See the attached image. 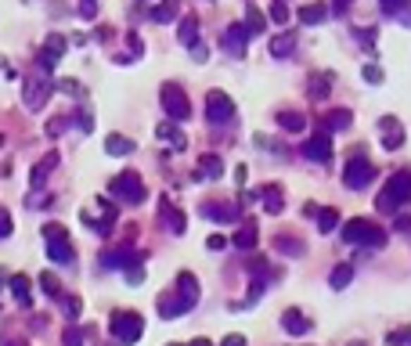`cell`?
I'll list each match as a JSON object with an SVG mask.
<instances>
[{
    "label": "cell",
    "instance_id": "obj_25",
    "mask_svg": "<svg viewBox=\"0 0 411 346\" xmlns=\"http://www.w3.org/2000/svg\"><path fill=\"white\" fill-rule=\"evenodd\" d=\"M177 40H180L188 51H192V47L199 44V18H192V15H188V18L177 25Z\"/></svg>",
    "mask_w": 411,
    "mask_h": 346
},
{
    "label": "cell",
    "instance_id": "obj_2",
    "mask_svg": "<svg viewBox=\"0 0 411 346\" xmlns=\"http://www.w3.org/2000/svg\"><path fill=\"white\" fill-rule=\"evenodd\" d=\"M339 235L346 245H361V249H383L386 245V231L372 224V220L364 216H354V220H346V224H339Z\"/></svg>",
    "mask_w": 411,
    "mask_h": 346
},
{
    "label": "cell",
    "instance_id": "obj_56",
    "mask_svg": "<svg viewBox=\"0 0 411 346\" xmlns=\"http://www.w3.org/2000/svg\"><path fill=\"white\" fill-rule=\"evenodd\" d=\"M0 346H22V342H15V339H0Z\"/></svg>",
    "mask_w": 411,
    "mask_h": 346
},
{
    "label": "cell",
    "instance_id": "obj_54",
    "mask_svg": "<svg viewBox=\"0 0 411 346\" xmlns=\"http://www.w3.org/2000/svg\"><path fill=\"white\" fill-rule=\"evenodd\" d=\"M350 4H354V0H336V11H346Z\"/></svg>",
    "mask_w": 411,
    "mask_h": 346
},
{
    "label": "cell",
    "instance_id": "obj_15",
    "mask_svg": "<svg viewBox=\"0 0 411 346\" xmlns=\"http://www.w3.org/2000/svg\"><path fill=\"white\" fill-rule=\"evenodd\" d=\"M159 220L166 224V231H170V235H184V231H188V216H184L170 199H159Z\"/></svg>",
    "mask_w": 411,
    "mask_h": 346
},
{
    "label": "cell",
    "instance_id": "obj_44",
    "mask_svg": "<svg viewBox=\"0 0 411 346\" xmlns=\"http://www.w3.org/2000/svg\"><path fill=\"white\" fill-rule=\"evenodd\" d=\"M54 87H58V90H66V94H73V98H83V87H80L76 80H58Z\"/></svg>",
    "mask_w": 411,
    "mask_h": 346
},
{
    "label": "cell",
    "instance_id": "obj_31",
    "mask_svg": "<svg viewBox=\"0 0 411 346\" xmlns=\"http://www.w3.org/2000/svg\"><path fill=\"white\" fill-rule=\"evenodd\" d=\"M278 127L286 134H300L307 127V119H303V112H278Z\"/></svg>",
    "mask_w": 411,
    "mask_h": 346
},
{
    "label": "cell",
    "instance_id": "obj_26",
    "mask_svg": "<svg viewBox=\"0 0 411 346\" xmlns=\"http://www.w3.org/2000/svg\"><path fill=\"white\" fill-rule=\"evenodd\" d=\"M274 249H278V253H286V257H293V260L307 253L303 238H289V235H278V238H274Z\"/></svg>",
    "mask_w": 411,
    "mask_h": 346
},
{
    "label": "cell",
    "instance_id": "obj_32",
    "mask_svg": "<svg viewBox=\"0 0 411 346\" xmlns=\"http://www.w3.org/2000/svg\"><path fill=\"white\" fill-rule=\"evenodd\" d=\"M293 51H296V37L293 33H281V37L271 40V54L274 58H293Z\"/></svg>",
    "mask_w": 411,
    "mask_h": 346
},
{
    "label": "cell",
    "instance_id": "obj_24",
    "mask_svg": "<svg viewBox=\"0 0 411 346\" xmlns=\"http://www.w3.org/2000/svg\"><path fill=\"white\" fill-rule=\"evenodd\" d=\"M199 177L202 180H220L224 177V159H220V155H202L199 159Z\"/></svg>",
    "mask_w": 411,
    "mask_h": 346
},
{
    "label": "cell",
    "instance_id": "obj_8",
    "mask_svg": "<svg viewBox=\"0 0 411 346\" xmlns=\"http://www.w3.org/2000/svg\"><path fill=\"white\" fill-rule=\"evenodd\" d=\"M231 119H235V101L224 90H209L206 94V123H213V127H228Z\"/></svg>",
    "mask_w": 411,
    "mask_h": 346
},
{
    "label": "cell",
    "instance_id": "obj_19",
    "mask_svg": "<svg viewBox=\"0 0 411 346\" xmlns=\"http://www.w3.org/2000/svg\"><path fill=\"white\" fill-rule=\"evenodd\" d=\"M249 29L245 25H228V33H224V47L235 54V58H242L245 54V44H249Z\"/></svg>",
    "mask_w": 411,
    "mask_h": 346
},
{
    "label": "cell",
    "instance_id": "obj_12",
    "mask_svg": "<svg viewBox=\"0 0 411 346\" xmlns=\"http://www.w3.org/2000/svg\"><path fill=\"white\" fill-rule=\"evenodd\" d=\"M51 90H54V83H44V80H29L25 87H22V105L25 109H44L47 105V98H51Z\"/></svg>",
    "mask_w": 411,
    "mask_h": 346
},
{
    "label": "cell",
    "instance_id": "obj_45",
    "mask_svg": "<svg viewBox=\"0 0 411 346\" xmlns=\"http://www.w3.org/2000/svg\"><path fill=\"white\" fill-rule=\"evenodd\" d=\"M66 321H80V299L66 296Z\"/></svg>",
    "mask_w": 411,
    "mask_h": 346
},
{
    "label": "cell",
    "instance_id": "obj_14",
    "mask_svg": "<svg viewBox=\"0 0 411 346\" xmlns=\"http://www.w3.org/2000/svg\"><path fill=\"white\" fill-rule=\"evenodd\" d=\"M66 47H69V40L66 37H58V33H51L47 40H44V51H40V69L44 73H51L54 66H58V61H61V54H66Z\"/></svg>",
    "mask_w": 411,
    "mask_h": 346
},
{
    "label": "cell",
    "instance_id": "obj_47",
    "mask_svg": "<svg viewBox=\"0 0 411 346\" xmlns=\"http://www.w3.org/2000/svg\"><path fill=\"white\" fill-rule=\"evenodd\" d=\"M411 339V328H397V332H390V346H404Z\"/></svg>",
    "mask_w": 411,
    "mask_h": 346
},
{
    "label": "cell",
    "instance_id": "obj_10",
    "mask_svg": "<svg viewBox=\"0 0 411 346\" xmlns=\"http://www.w3.org/2000/svg\"><path fill=\"white\" fill-rule=\"evenodd\" d=\"M173 296H177V303H180L184 314H192L195 303H199V278L192 271H180L177 281H173Z\"/></svg>",
    "mask_w": 411,
    "mask_h": 346
},
{
    "label": "cell",
    "instance_id": "obj_49",
    "mask_svg": "<svg viewBox=\"0 0 411 346\" xmlns=\"http://www.w3.org/2000/svg\"><path fill=\"white\" fill-rule=\"evenodd\" d=\"M94 11H98V0H83V4H80V15L83 18H94Z\"/></svg>",
    "mask_w": 411,
    "mask_h": 346
},
{
    "label": "cell",
    "instance_id": "obj_20",
    "mask_svg": "<svg viewBox=\"0 0 411 346\" xmlns=\"http://www.w3.org/2000/svg\"><path fill=\"white\" fill-rule=\"evenodd\" d=\"M202 216L206 220H216V224H231L238 216V206H228V202H202Z\"/></svg>",
    "mask_w": 411,
    "mask_h": 346
},
{
    "label": "cell",
    "instance_id": "obj_6",
    "mask_svg": "<svg viewBox=\"0 0 411 346\" xmlns=\"http://www.w3.org/2000/svg\"><path fill=\"white\" fill-rule=\"evenodd\" d=\"M109 187H112V195H116L119 202H126V206H141V202H145V180H141L137 170H123Z\"/></svg>",
    "mask_w": 411,
    "mask_h": 346
},
{
    "label": "cell",
    "instance_id": "obj_13",
    "mask_svg": "<svg viewBox=\"0 0 411 346\" xmlns=\"http://www.w3.org/2000/svg\"><path fill=\"white\" fill-rule=\"evenodd\" d=\"M303 155L310 163H329L332 159V134L329 130H318L307 144H303Z\"/></svg>",
    "mask_w": 411,
    "mask_h": 346
},
{
    "label": "cell",
    "instance_id": "obj_39",
    "mask_svg": "<svg viewBox=\"0 0 411 346\" xmlns=\"http://www.w3.org/2000/svg\"><path fill=\"white\" fill-rule=\"evenodd\" d=\"M310 98H314V101H318V98H329V76H325V80H321V76L310 80Z\"/></svg>",
    "mask_w": 411,
    "mask_h": 346
},
{
    "label": "cell",
    "instance_id": "obj_35",
    "mask_svg": "<svg viewBox=\"0 0 411 346\" xmlns=\"http://www.w3.org/2000/svg\"><path fill=\"white\" fill-rule=\"evenodd\" d=\"M314 216H318V231H321V235H332V231L339 228V213H336L332 206L318 209V213H314Z\"/></svg>",
    "mask_w": 411,
    "mask_h": 346
},
{
    "label": "cell",
    "instance_id": "obj_51",
    "mask_svg": "<svg viewBox=\"0 0 411 346\" xmlns=\"http://www.w3.org/2000/svg\"><path fill=\"white\" fill-rule=\"evenodd\" d=\"M206 245H209V249H224V245H228V238H224V235H209V242H206Z\"/></svg>",
    "mask_w": 411,
    "mask_h": 346
},
{
    "label": "cell",
    "instance_id": "obj_48",
    "mask_svg": "<svg viewBox=\"0 0 411 346\" xmlns=\"http://www.w3.org/2000/svg\"><path fill=\"white\" fill-rule=\"evenodd\" d=\"M76 123H80V130H87V134L94 130V116L90 112H76Z\"/></svg>",
    "mask_w": 411,
    "mask_h": 346
},
{
    "label": "cell",
    "instance_id": "obj_40",
    "mask_svg": "<svg viewBox=\"0 0 411 346\" xmlns=\"http://www.w3.org/2000/svg\"><path fill=\"white\" fill-rule=\"evenodd\" d=\"M66 130H69V119H66V116H54V119L47 123V137H61Z\"/></svg>",
    "mask_w": 411,
    "mask_h": 346
},
{
    "label": "cell",
    "instance_id": "obj_33",
    "mask_svg": "<svg viewBox=\"0 0 411 346\" xmlns=\"http://www.w3.org/2000/svg\"><path fill=\"white\" fill-rule=\"evenodd\" d=\"M329 18V8L325 4H307V8H300V22L303 25H321Z\"/></svg>",
    "mask_w": 411,
    "mask_h": 346
},
{
    "label": "cell",
    "instance_id": "obj_37",
    "mask_svg": "<svg viewBox=\"0 0 411 346\" xmlns=\"http://www.w3.org/2000/svg\"><path fill=\"white\" fill-rule=\"evenodd\" d=\"M90 335V328H66V335H61V346H83Z\"/></svg>",
    "mask_w": 411,
    "mask_h": 346
},
{
    "label": "cell",
    "instance_id": "obj_27",
    "mask_svg": "<svg viewBox=\"0 0 411 346\" xmlns=\"http://www.w3.org/2000/svg\"><path fill=\"white\" fill-rule=\"evenodd\" d=\"M257 238H260L257 224H245V228H238V231H235L231 245H235V249H242V253H245V249H252V245H257Z\"/></svg>",
    "mask_w": 411,
    "mask_h": 346
},
{
    "label": "cell",
    "instance_id": "obj_16",
    "mask_svg": "<svg viewBox=\"0 0 411 346\" xmlns=\"http://www.w3.org/2000/svg\"><path fill=\"white\" fill-rule=\"evenodd\" d=\"M58 163H61V155H58V152H47L44 159L33 166V173H29V187H33V192H40V187L51 180V173H54V166H58Z\"/></svg>",
    "mask_w": 411,
    "mask_h": 346
},
{
    "label": "cell",
    "instance_id": "obj_1",
    "mask_svg": "<svg viewBox=\"0 0 411 346\" xmlns=\"http://www.w3.org/2000/svg\"><path fill=\"white\" fill-rule=\"evenodd\" d=\"M411 202V166H400L386 184H383V192H379L375 199V209L379 213H397L400 206Z\"/></svg>",
    "mask_w": 411,
    "mask_h": 346
},
{
    "label": "cell",
    "instance_id": "obj_53",
    "mask_svg": "<svg viewBox=\"0 0 411 346\" xmlns=\"http://www.w3.org/2000/svg\"><path fill=\"white\" fill-rule=\"evenodd\" d=\"M235 184H238V187L245 184V166H238V170H235Z\"/></svg>",
    "mask_w": 411,
    "mask_h": 346
},
{
    "label": "cell",
    "instance_id": "obj_55",
    "mask_svg": "<svg viewBox=\"0 0 411 346\" xmlns=\"http://www.w3.org/2000/svg\"><path fill=\"white\" fill-rule=\"evenodd\" d=\"M188 346H213V342H209V339H192Z\"/></svg>",
    "mask_w": 411,
    "mask_h": 346
},
{
    "label": "cell",
    "instance_id": "obj_41",
    "mask_svg": "<svg viewBox=\"0 0 411 346\" xmlns=\"http://www.w3.org/2000/svg\"><path fill=\"white\" fill-rule=\"evenodd\" d=\"M278 25H286L289 22V8H286V0H274V4H271V11H267Z\"/></svg>",
    "mask_w": 411,
    "mask_h": 346
},
{
    "label": "cell",
    "instance_id": "obj_18",
    "mask_svg": "<svg viewBox=\"0 0 411 346\" xmlns=\"http://www.w3.org/2000/svg\"><path fill=\"white\" fill-rule=\"evenodd\" d=\"M286 192H281V184H264L260 192H257V199L264 202V209L271 213V216H278L281 209H286V199H281Z\"/></svg>",
    "mask_w": 411,
    "mask_h": 346
},
{
    "label": "cell",
    "instance_id": "obj_46",
    "mask_svg": "<svg viewBox=\"0 0 411 346\" xmlns=\"http://www.w3.org/2000/svg\"><path fill=\"white\" fill-rule=\"evenodd\" d=\"M11 231H15V228H11V213L0 206V238H11Z\"/></svg>",
    "mask_w": 411,
    "mask_h": 346
},
{
    "label": "cell",
    "instance_id": "obj_9",
    "mask_svg": "<svg viewBox=\"0 0 411 346\" xmlns=\"http://www.w3.org/2000/svg\"><path fill=\"white\" fill-rule=\"evenodd\" d=\"M372 180H375V166L364 159V155H354V159L346 163V170H343V184L350 187V192H364Z\"/></svg>",
    "mask_w": 411,
    "mask_h": 346
},
{
    "label": "cell",
    "instance_id": "obj_21",
    "mask_svg": "<svg viewBox=\"0 0 411 346\" xmlns=\"http://www.w3.org/2000/svg\"><path fill=\"white\" fill-rule=\"evenodd\" d=\"M281 328L289 335H307L314 325H310V318H303V310H286L281 314Z\"/></svg>",
    "mask_w": 411,
    "mask_h": 346
},
{
    "label": "cell",
    "instance_id": "obj_4",
    "mask_svg": "<svg viewBox=\"0 0 411 346\" xmlns=\"http://www.w3.org/2000/svg\"><path fill=\"white\" fill-rule=\"evenodd\" d=\"M102 264L105 267H119L126 274L130 285H141V274H145V257L130 253V249H105L102 253Z\"/></svg>",
    "mask_w": 411,
    "mask_h": 346
},
{
    "label": "cell",
    "instance_id": "obj_36",
    "mask_svg": "<svg viewBox=\"0 0 411 346\" xmlns=\"http://www.w3.org/2000/svg\"><path fill=\"white\" fill-rule=\"evenodd\" d=\"M264 25H267V15H260L257 8H249V15H245V29H249V33H252V37L264 33Z\"/></svg>",
    "mask_w": 411,
    "mask_h": 346
},
{
    "label": "cell",
    "instance_id": "obj_23",
    "mask_svg": "<svg viewBox=\"0 0 411 346\" xmlns=\"http://www.w3.org/2000/svg\"><path fill=\"white\" fill-rule=\"evenodd\" d=\"M8 285H11V296L18 299V307H33V289H29V278L25 274H11Z\"/></svg>",
    "mask_w": 411,
    "mask_h": 346
},
{
    "label": "cell",
    "instance_id": "obj_5",
    "mask_svg": "<svg viewBox=\"0 0 411 346\" xmlns=\"http://www.w3.org/2000/svg\"><path fill=\"white\" fill-rule=\"evenodd\" d=\"M44 238H47V260L51 264H61V267H69L76 260V249L66 235V228H58V224H47L44 228Z\"/></svg>",
    "mask_w": 411,
    "mask_h": 346
},
{
    "label": "cell",
    "instance_id": "obj_29",
    "mask_svg": "<svg viewBox=\"0 0 411 346\" xmlns=\"http://www.w3.org/2000/svg\"><path fill=\"white\" fill-rule=\"evenodd\" d=\"M134 141L130 137H123V134H109V141H105V152L109 155H134Z\"/></svg>",
    "mask_w": 411,
    "mask_h": 346
},
{
    "label": "cell",
    "instance_id": "obj_34",
    "mask_svg": "<svg viewBox=\"0 0 411 346\" xmlns=\"http://www.w3.org/2000/svg\"><path fill=\"white\" fill-rule=\"evenodd\" d=\"M350 281H354V267H350V264H339V267L332 271V278H329V285H332L336 292H343Z\"/></svg>",
    "mask_w": 411,
    "mask_h": 346
},
{
    "label": "cell",
    "instance_id": "obj_17",
    "mask_svg": "<svg viewBox=\"0 0 411 346\" xmlns=\"http://www.w3.org/2000/svg\"><path fill=\"white\" fill-rule=\"evenodd\" d=\"M155 137H159L163 144H170V148H177V152H184V148H188V134L177 127V119L159 123V127H155Z\"/></svg>",
    "mask_w": 411,
    "mask_h": 346
},
{
    "label": "cell",
    "instance_id": "obj_50",
    "mask_svg": "<svg viewBox=\"0 0 411 346\" xmlns=\"http://www.w3.org/2000/svg\"><path fill=\"white\" fill-rule=\"evenodd\" d=\"M220 346H245V335H224V339H220Z\"/></svg>",
    "mask_w": 411,
    "mask_h": 346
},
{
    "label": "cell",
    "instance_id": "obj_28",
    "mask_svg": "<svg viewBox=\"0 0 411 346\" xmlns=\"http://www.w3.org/2000/svg\"><path fill=\"white\" fill-rule=\"evenodd\" d=\"M159 318H166V321H173V318H184V310H180V303H177L173 289L159 296Z\"/></svg>",
    "mask_w": 411,
    "mask_h": 346
},
{
    "label": "cell",
    "instance_id": "obj_30",
    "mask_svg": "<svg viewBox=\"0 0 411 346\" xmlns=\"http://www.w3.org/2000/svg\"><path fill=\"white\" fill-rule=\"evenodd\" d=\"M148 18H152V22H159V25L173 22V18H177V0H163V4H155V8L148 11Z\"/></svg>",
    "mask_w": 411,
    "mask_h": 346
},
{
    "label": "cell",
    "instance_id": "obj_42",
    "mask_svg": "<svg viewBox=\"0 0 411 346\" xmlns=\"http://www.w3.org/2000/svg\"><path fill=\"white\" fill-rule=\"evenodd\" d=\"M379 8H383L386 15H400V11H407L411 4H407V0H379Z\"/></svg>",
    "mask_w": 411,
    "mask_h": 346
},
{
    "label": "cell",
    "instance_id": "obj_38",
    "mask_svg": "<svg viewBox=\"0 0 411 346\" xmlns=\"http://www.w3.org/2000/svg\"><path fill=\"white\" fill-rule=\"evenodd\" d=\"M40 285H44V292H47L51 299H61V285H58V278H54L51 271H44V274H40Z\"/></svg>",
    "mask_w": 411,
    "mask_h": 346
},
{
    "label": "cell",
    "instance_id": "obj_57",
    "mask_svg": "<svg viewBox=\"0 0 411 346\" xmlns=\"http://www.w3.org/2000/svg\"><path fill=\"white\" fill-rule=\"evenodd\" d=\"M145 4H148V0H145Z\"/></svg>",
    "mask_w": 411,
    "mask_h": 346
},
{
    "label": "cell",
    "instance_id": "obj_52",
    "mask_svg": "<svg viewBox=\"0 0 411 346\" xmlns=\"http://www.w3.org/2000/svg\"><path fill=\"white\" fill-rule=\"evenodd\" d=\"M393 228H397L400 235H411V216H407V220L400 216V220H397V224H393Z\"/></svg>",
    "mask_w": 411,
    "mask_h": 346
},
{
    "label": "cell",
    "instance_id": "obj_11",
    "mask_svg": "<svg viewBox=\"0 0 411 346\" xmlns=\"http://www.w3.org/2000/svg\"><path fill=\"white\" fill-rule=\"evenodd\" d=\"M379 141H383L386 152H397L407 141V134H404V127H400L397 116H383V119H379Z\"/></svg>",
    "mask_w": 411,
    "mask_h": 346
},
{
    "label": "cell",
    "instance_id": "obj_22",
    "mask_svg": "<svg viewBox=\"0 0 411 346\" xmlns=\"http://www.w3.org/2000/svg\"><path fill=\"white\" fill-rule=\"evenodd\" d=\"M350 123H354V112H346V109H332V112L321 119V130L339 134V130H350Z\"/></svg>",
    "mask_w": 411,
    "mask_h": 346
},
{
    "label": "cell",
    "instance_id": "obj_43",
    "mask_svg": "<svg viewBox=\"0 0 411 346\" xmlns=\"http://www.w3.org/2000/svg\"><path fill=\"white\" fill-rule=\"evenodd\" d=\"M361 76H364V80H368L372 87H379V83H383V80H386V73H383V69H379V66H364V73H361Z\"/></svg>",
    "mask_w": 411,
    "mask_h": 346
},
{
    "label": "cell",
    "instance_id": "obj_3",
    "mask_svg": "<svg viewBox=\"0 0 411 346\" xmlns=\"http://www.w3.org/2000/svg\"><path fill=\"white\" fill-rule=\"evenodd\" d=\"M109 332H112V339L119 346H134L141 339V332H145V318L134 314V310H116L112 321H109Z\"/></svg>",
    "mask_w": 411,
    "mask_h": 346
},
{
    "label": "cell",
    "instance_id": "obj_7",
    "mask_svg": "<svg viewBox=\"0 0 411 346\" xmlns=\"http://www.w3.org/2000/svg\"><path fill=\"white\" fill-rule=\"evenodd\" d=\"M159 101H163V112H166L170 119H177V123L192 119V101H188L184 87H177V83H163V90H159Z\"/></svg>",
    "mask_w": 411,
    "mask_h": 346
}]
</instances>
